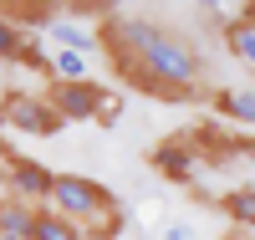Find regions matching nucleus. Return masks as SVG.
<instances>
[{"mask_svg":"<svg viewBox=\"0 0 255 240\" xmlns=\"http://www.w3.org/2000/svg\"><path fill=\"white\" fill-rule=\"evenodd\" d=\"M148 164H153L168 184H194V174H199L204 159H199V148L179 133V138H158V143H153V154H148Z\"/></svg>","mask_w":255,"mask_h":240,"instance_id":"obj_5","label":"nucleus"},{"mask_svg":"<svg viewBox=\"0 0 255 240\" xmlns=\"http://www.w3.org/2000/svg\"><path fill=\"white\" fill-rule=\"evenodd\" d=\"M0 240H31V235H0Z\"/></svg>","mask_w":255,"mask_h":240,"instance_id":"obj_20","label":"nucleus"},{"mask_svg":"<svg viewBox=\"0 0 255 240\" xmlns=\"http://www.w3.org/2000/svg\"><path fill=\"white\" fill-rule=\"evenodd\" d=\"M46 205H51L56 215H67L87 240H118L123 225H128V210L118 205V194H113L108 184L87 179V174H56Z\"/></svg>","mask_w":255,"mask_h":240,"instance_id":"obj_2","label":"nucleus"},{"mask_svg":"<svg viewBox=\"0 0 255 240\" xmlns=\"http://www.w3.org/2000/svg\"><path fill=\"white\" fill-rule=\"evenodd\" d=\"M128 240H138V235H128Z\"/></svg>","mask_w":255,"mask_h":240,"instance_id":"obj_22","label":"nucleus"},{"mask_svg":"<svg viewBox=\"0 0 255 240\" xmlns=\"http://www.w3.org/2000/svg\"><path fill=\"white\" fill-rule=\"evenodd\" d=\"M20 41H26V36H20V26L0 15V61H15V56H20Z\"/></svg>","mask_w":255,"mask_h":240,"instance_id":"obj_16","label":"nucleus"},{"mask_svg":"<svg viewBox=\"0 0 255 240\" xmlns=\"http://www.w3.org/2000/svg\"><path fill=\"white\" fill-rule=\"evenodd\" d=\"M163 240H189V225H163Z\"/></svg>","mask_w":255,"mask_h":240,"instance_id":"obj_17","label":"nucleus"},{"mask_svg":"<svg viewBox=\"0 0 255 240\" xmlns=\"http://www.w3.org/2000/svg\"><path fill=\"white\" fill-rule=\"evenodd\" d=\"M0 128H5V113H0Z\"/></svg>","mask_w":255,"mask_h":240,"instance_id":"obj_21","label":"nucleus"},{"mask_svg":"<svg viewBox=\"0 0 255 240\" xmlns=\"http://www.w3.org/2000/svg\"><path fill=\"white\" fill-rule=\"evenodd\" d=\"M97 36H102V56L113 61L118 82H128L133 92L168 97V102H184V97L199 92L204 61H199V46L184 31L163 26V20H148V15L118 10L113 20L97 26Z\"/></svg>","mask_w":255,"mask_h":240,"instance_id":"obj_1","label":"nucleus"},{"mask_svg":"<svg viewBox=\"0 0 255 240\" xmlns=\"http://www.w3.org/2000/svg\"><path fill=\"white\" fill-rule=\"evenodd\" d=\"M225 46H230V56H235L240 67L255 77V20L230 15V20H225Z\"/></svg>","mask_w":255,"mask_h":240,"instance_id":"obj_9","label":"nucleus"},{"mask_svg":"<svg viewBox=\"0 0 255 240\" xmlns=\"http://www.w3.org/2000/svg\"><path fill=\"white\" fill-rule=\"evenodd\" d=\"M0 113H5V128H15V133H31V138H46L61 128V118L51 113V102L41 92H0Z\"/></svg>","mask_w":255,"mask_h":240,"instance_id":"obj_4","label":"nucleus"},{"mask_svg":"<svg viewBox=\"0 0 255 240\" xmlns=\"http://www.w3.org/2000/svg\"><path fill=\"white\" fill-rule=\"evenodd\" d=\"M0 15L15 20V26H41V31H46L51 20H56V5H20V0H5V5H0Z\"/></svg>","mask_w":255,"mask_h":240,"instance_id":"obj_13","label":"nucleus"},{"mask_svg":"<svg viewBox=\"0 0 255 240\" xmlns=\"http://www.w3.org/2000/svg\"><path fill=\"white\" fill-rule=\"evenodd\" d=\"M15 67H26V72H46V82H51V56L41 51V41H20V56H15Z\"/></svg>","mask_w":255,"mask_h":240,"instance_id":"obj_15","label":"nucleus"},{"mask_svg":"<svg viewBox=\"0 0 255 240\" xmlns=\"http://www.w3.org/2000/svg\"><path fill=\"white\" fill-rule=\"evenodd\" d=\"M235 15H245V20H255V0H245V5H240Z\"/></svg>","mask_w":255,"mask_h":240,"instance_id":"obj_18","label":"nucleus"},{"mask_svg":"<svg viewBox=\"0 0 255 240\" xmlns=\"http://www.w3.org/2000/svg\"><path fill=\"white\" fill-rule=\"evenodd\" d=\"M220 210H225L230 230H250V235H255V184H235V189L220 200Z\"/></svg>","mask_w":255,"mask_h":240,"instance_id":"obj_10","label":"nucleus"},{"mask_svg":"<svg viewBox=\"0 0 255 240\" xmlns=\"http://www.w3.org/2000/svg\"><path fill=\"white\" fill-rule=\"evenodd\" d=\"M31 240H87L67 215H56L51 205H36V225H31Z\"/></svg>","mask_w":255,"mask_h":240,"instance_id":"obj_11","label":"nucleus"},{"mask_svg":"<svg viewBox=\"0 0 255 240\" xmlns=\"http://www.w3.org/2000/svg\"><path fill=\"white\" fill-rule=\"evenodd\" d=\"M87 56L77 51H51V82H87Z\"/></svg>","mask_w":255,"mask_h":240,"instance_id":"obj_14","label":"nucleus"},{"mask_svg":"<svg viewBox=\"0 0 255 240\" xmlns=\"http://www.w3.org/2000/svg\"><path fill=\"white\" fill-rule=\"evenodd\" d=\"M215 113L240 123V128H255V87H220L215 92Z\"/></svg>","mask_w":255,"mask_h":240,"instance_id":"obj_8","label":"nucleus"},{"mask_svg":"<svg viewBox=\"0 0 255 240\" xmlns=\"http://www.w3.org/2000/svg\"><path fill=\"white\" fill-rule=\"evenodd\" d=\"M225 240H255V235H250V230H230Z\"/></svg>","mask_w":255,"mask_h":240,"instance_id":"obj_19","label":"nucleus"},{"mask_svg":"<svg viewBox=\"0 0 255 240\" xmlns=\"http://www.w3.org/2000/svg\"><path fill=\"white\" fill-rule=\"evenodd\" d=\"M51 102V113L61 118V123H97L102 118V107L113 102V92L102 82H46V92H41Z\"/></svg>","mask_w":255,"mask_h":240,"instance_id":"obj_3","label":"nucleus"},{"mask_svg":"<svg viewBox=\"0 0 255 240\" xmlns=\"http://www.w3.org/2000/svg\"><path fill=\"white\" fill-rule=\"evenodd\" d=\"M5 184H10V194H15V200H26V205H46V200H51L56 174L41 164V159L10 154V164H5Z\"/></svg>","mask_w":255,"mask_h":240,"instance_id":"obj_6","label":"nucleus"},{"mask_svg":"<svg viewBox=\"0 0 255 240\" xmlns=\"http://www.w3.org/2000/svg\"><path fill=\"white\" fill-rule=\"evenodd\" d=\"M31 225H36V205L0 194V235H31Z\"/></svg>","mask_w":255,"mask_h":240,"instance_id":"obj_12","label":"nucleus"},{"mask_svg":"<svg viewBox=\"0 0 255 240\" xmlns=\"http://www.w3.org/2000/svg\"><path fill=\"white\" fill-rule=\"evenodd\" d=\"M46 41L56 51H77V56H92V51H102V36H97V26H82V20H51L46 26Z\"/></svg>","mask_w":255,"mask_h":240,"instance_id":"obj_7","label":"nucleus"}]
</instances>
